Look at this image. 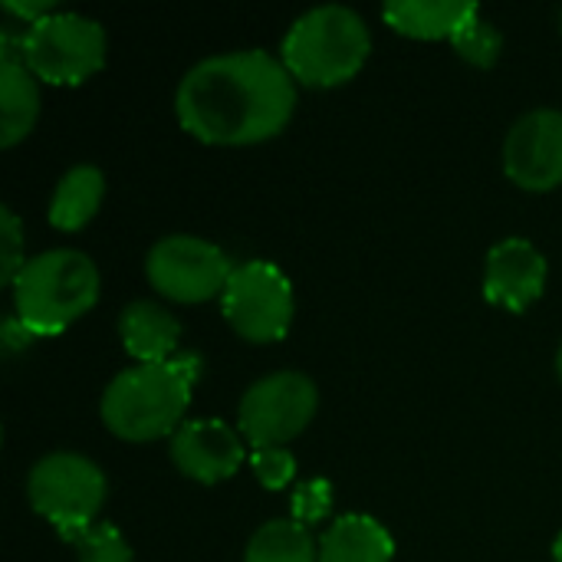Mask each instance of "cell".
<instances>
[{
	"mask_svg": "<svg viewBox=\"0 0 562 562\" xmlns=\"http://www.w3.org/2000/svg\"><path fill=\"white\" fill-rule=\"evenodd\" d=\"M296 109V79L263 49L217 53L194 63L175 92V115L204 145H257L277 138Z\"/></svg>",
	"mask_w": 562,
	"mask_h": 562,
	"instance_id": "1",
	"label": "cell"
},
{
	"mask_svg": "<svg viewBox=\"0 0 562 562\" xmlns=\"http://www.w3.org/2000/svg\"><path fill=\"white\" fill-rule=\"evenodd\" d=\"M201 379V359L178 352L171 362L132 366L119 372L102 392V425L122 441H158L184 425L194 382Z\"/></svg>",
	"mask_w": 562,
	"mask_h": 562,
	"instance_id": "2",
	"label": "cell"
},
{
	"mask_svg": "<svg viewBox=\"0 0 562 562\" xmlns=\"http://www.w3.org/2000/svg\"><path fill=\"white\" fill-rule=\"evenodd\" d=\"M99 267L72 247L43 250L13 280V316L36 336H59L99 303Z\"/></svg>",
	"mask_w": 562,
	"mask_h": 562,
	"instance_id": "3",
	"label": "cell"
},
{
	"mask_svg": "<svg viewBox=\"0 0 562 562\" xmlns=\"http://www.w3.org/2000/svg\"><path fill=\"white\" fill-rule=\"evenodd\" d=\"M372 53V33L366 20L342 3L306 10L283 36L280 59L303 86L333 89L349 82Z\"/></svg>",
	"mask_w": 562,
	"mask_h": 562,
	"instance_id": "4",
	"label": "cell"
},
{
	"mask_svg": "<svg viewBox=\"0 0 562 562\" xmlns=\"http://www.w3.org/2000/svg\"><path fill=\"white\" fill-rule=\"evenodd\" d=\"M105 494L109 484L102 468L76 451H53L40 458L26 477V497L33 510L69 543H79L99 524Z\"/></svg>",
	"mask_w": 562,
	"mask_h": 562,
	"instance_id": "5",
	"label": "cell"
},
{
	"mask_svg": "<svg viewBox=\"0 0 562 562\" xmlns=\"http://www.w3.org/2000/svg\"><path fill=\"white\" fill-rule=\"evenodd\" d=\"M23 66L53 86H79L105 66V30L92 16L56 10L16 40Z\"/></svg>",
	"mask_w": 562,
	"mask_h": 562,
	"instance_id": "6",
	"label": "cell"
},
{
	"mask_svg": "<svg viewBox=\"0 0 562 562\" xmlns=\"http://www.w3.org/2000/svg\"><path fill=\"white\" fill-rule=\"evenodd\" d=\"M221 310L240 339L257 346L280 342L290 333L296 313L293 283L270 260L237 263L221 293Z\"/></svg>",
	"mask_w": 562,
	"mask_h": 562,
	"instance_id": "7",
	"label": "cell"
},
{
	"mask_svg": "<svg viewBox=\"0 0 562 562\" xmlns=\"http://www.w3.org/2000/svg\"><path fill=\"white\" fill-rule=\"evenodd\" d=\"M319 408V389L310 375L283 369L254 382L237 408V428L254 448H283L300 438Z\"/></svg>",
	"mask_w": 562,
	"mask_h": 562,
	"instance_id": "8",
	"label": "cell"
},
{
	"mask_svg": "<svg viewBox=\"0 0 562 562\" xmlns=\"http://www.w3.org/2000/svg\"><path fill=\"white\" fill-rule=\"evenodd\" d=\"M148 283L175 303H207L224 293L234 263L231 257L194 234L161 237L145 257Z\"/></svg>",
	"mask_w": 562,
	"mask_h": 562,
	"instance_id": "9",
	"label": "cell"
},
{
	"mask_svg": "<svg viewBox=\"0 0 562 562\" xmlns=\"http://www.w3.org/2000/svg\"><path fill=\"white\" fill-rule=\"evenodd\" d=\"M504 171L524 191L562 184V112L533 109L514 122L504 142Z\"/></svg>",
	"mask_w": 562,
	"mask_h": 562,
	"instance_id": "10",
	"label": "cell"
},
{
	"mask_svg": "<svg viewBox=\"0 0 562 562\" xmlns=\"http://www.w3.org/2000/svg\"><path fill=\"white\" fill-rule=\"evenodd\" d=\"M171 461L198 484H221L240 471L244 441L221 418H194L171 435Z\"/></svg>",
	"mask_w": 562,
	"mask_h": 562,
	"instance_id": "11",
	"label": "cell"
},
{
	"mask_svg": "<svg viewBox=\"0 0 562 562\" xmlns=\"http://www.w3.org/2000/svg\"><path fill=\"white\" fill-rule=\"evenodd\" d=\"M547 290V257L524 237L491 247L484 263V296L507 313L530 310Z\"/></svg>",
	"mask_w": 562,
	"mask_h": 562,
	"instance_id": "12",
	"label": "cell"
},
{
	"mask_svg": "<svg viewBox=\"0 0 562 562\" xmlns=\"http://www.w3.org/2000/svg\"><path fill=\"white\" fill-rule=\"evenodd\" d=\"M119 336H122L125 352L138 366H158V362H171L178 356L181 323L175 319L171 310H165L151 300H135L119 316Z\"/></svg>",
	"mask_w": 562,
	"mask_h": 562,
	"instance_id": "13",
	"label": "cell"
},
{
	"mask_svg": "<svg viewBox=\"0 0 562 562\" xmlns=\"http://www.w3.org/2000/svg\"><path fill=\"white\" fill-rule=\"evenodd\" d=\"M481 7L471 0H392L382 16L392 30L412 40H451Z\"/></svg>",
	"mask_w": 562,
	"mask_h": 562,
	"instance_id": "14",
	"label": "cell"
},
{
	"mask_svg": "<svg viewBox=\"0 0 562 562\" xmlns=\"http://www.w3.org/2000/svg\"><path fill=\"white\" fill-rule=\"evenodd\" d=\"M40 119V86L23 66L20 53L3 49L0 56V145L13 148L23 142Z\"/></svg>",
	"mask_w": 562,
	"mask_h": 562,
	"instance_id": "15",
	"label": "cell"
},
{
	"mask_svg": "<svg viewBox=\"0 0 562 562\" xmlns=\"http://www.w3.org/2000/svg\"><path fill=\"white\" fill-rule=\"evenodd\" d=\"M395 540L369 514H346L319 537V562H392Z\"/></svg>",
	"mask_w": 562,
	"mask_h": 562,
	"instance_id": "16",
	"label": "cell"
},
{
	"mask_svg": "<svg viewBox=\"0 0 562 562\" xmlns=\"http://www.w3.org/2000/svg\"><path fill=\"white\" fill-rule=\"evenodd\" d=\"M102 198H105V175L95 165H76L59 178L49 198V224L66 234L82 231L102 207Z\"/></svg>",
	"mask_w": 562,
	"mask_h": 562,
	"instance_id": "17",
	"label": "cell"
},
{
	"mask_svg": "<svg viewBox=\"0 0 562 562\" xmlns=\"http://www.w3.org/2000/svg\"><path fill=\"white\" fill-rule=\"evenodd\" d=\"M244 562H319V543L313 530L293 517L270 520L250 537Z\"/></svg>",
	"mask_w": 562,
	"mask_h": 562,
	"instance_id": "18",
	"label": "cell"
},
{
	"mask_svg": "<svg viewBox=\"0 0 562 562\" xmlns=\"http://www.w3.org/2000/svg\"><path fill=\"white\" fill-rule=\"evenodd\" d=\"M451 46H454V53H458L464 63H471V66H477V69H491V66L501 59L504 36H501V30H497L491 20H484V16L477 13V16H471V20L451 36Z\"/></svg>",
	"mask_w": 562,
	"mask_h": 562,
	"instance_id": "19",
	"label": "cell"
},
{
	"mask_svg": "<svg viewBox=\"0 0 562 562\" xmlns=\"http://www.w3.org/2000/svg\"><path fill=\"white\" fill-rule=\"evenodd\" d=\"M76 557H79V562H135L132 547L119 533V527L102 524V520L76 543Z\"/></svg>",
	"mask_w": 562,
	"mask_h": 562,
	"instance_id": "20",
	"label": "cell"
},
{
	"mask_svg": "<svg viewBox=\"0 0 562 562\" xmlns=\"http://www.w3.org/2000/svg\"><path fill=\"white\" fill-rule=\"evenodd\" d=\"M333 510V484L326 477H313L296 484L293 497H290V514L296 524L303 527H316L329 517Z\"/></svg>",
	"mask_w": 562,
	"mask_h": 562,
	"instance_id": "21",
	"label": "cell"
},
{
	"mask_svg": "<svg viewBox=\"0 0 562 562\" xmlns=\"http://www.w3.org/2000/svg\"><path fill=\"white\" fill-rule=\"evenodd\" d=\"M26 267L23 254V224L10 207H0V283L13 286L20 270Z\"/></svg>",
	"mask_w": 562,
	"mask_h": 562,
	"instance_id": "22",
	"label": "cell"
},
{
	"mask_svg": "<svg viewBox=\"0 0 562 562\" xmlns=\"http://www.w3.org/2000/svg\"><path fill=\"white\" fill-rule=\"evenodd\" d=\"M250 468H254V477L267 491H283L296 477V458L286 448H254Z\"/></svg>",
	"mask_w": 562,
	"mask_h": 562,
	"instance_id": "23",
	"label": "cell"
},
{
	"mask_svg": "<svg viewBox=\"0 0 562 562\" xmlns=\"http://www.w3.org/2000/svg\"><path fill=\"white\" fill-rule=\"evenodd\" d=\"M33 339H36V336H33L16 316H10V319L3 323V352H23V349H30Z\"/></svg>",
	"mask_w": 562,
	"mask_h": 562,
	"instance_id": "24",
	"label": "cell"
},
{
	"mask_svg": "<svg viewBox=\"0 0 562 562\" xmlns=\"http://www.w3.org/2000/svg\"><path fill=\"white\" fill-rule=\"evenodd\" d=\"M553 562H562V530L560 537H557V543H553Z\"/></svg>",
	"mask_w": 562,
	"mask_h": 562,
	"instance_id": "25",
	"label": "cell"
},
{
	"mask_svg": "<svg viewBox=\"0 0 562 562\" xmlns=\"http://www.w3.org/2000/svg\"><path fill=\"white\" fill-rule=\"evenodd\" d=\"M557 372H560V382H562V346H560V352H557Z\"/></svg>",
	"mask_w": 562,
	"mask_h": 562,
	"instance_id": "26",
	"label": "cell"
}]
</instances>
